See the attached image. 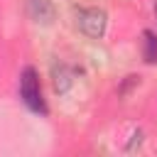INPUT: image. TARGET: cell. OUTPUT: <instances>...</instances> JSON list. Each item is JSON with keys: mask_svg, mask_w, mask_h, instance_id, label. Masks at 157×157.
I'll return each mask as SVG.
<instances>
[{"mask_svg": "<svg viewBox=\"0 0 157 157\" xmlns=\"http://www.w3.org/2000/svg\"><path fill=\"white\" fill-rule=\"evenodd\" d=\"M20 96L25 101V105L34 113H47V105H44V98H42V88H39V76L32 66H27L22 74H20Z\"/></svg>", "mask_w": 157, "mask_h": 157, "instance_id": "cell-1", "label": "cell"}, {"mask_svg": "<svg viewBox=\"0 0 157 157\" xmlns=\"http://www.w3.org/2000/svg\"><path fill=\"white\" fill-rule=\"evenodd\" d=\"M76 25L86 37L101 39L105 34V27H108V15L101 7H81L76 12Z\"/></svg>", "mask_w": 157, "mask_h": 157, "instance_id": "cell-2", "label": "cell"}, {"mask_svg": "<svg viewBox=\"0 0 157 157\" xmlns=\"http://www.w3.org/2000/svg\"><path fill=\"white\" fill-rule=\"evenodd\" d=\"M27 15H29L32 22L47 27V25L54 22V15H56V12H54V5H52L49 0H29V2H27Z\"/></svg>", "mask_w": 157, "mask_h": 157, "instance_id": "cell-3", "label": "cell"}, {"mask_svg": "<svg viewBox=\"0 0 157 157\" xmlns=\"http://www.w3.org/2000/svg\"><path fill=\"white\" fill-rule=\"evenodd\" d=\"M52 78H54V91L56 93H66L69 88H71V71L64 66V64H54V69H52Z\"/></svg>", "mask_w": 157, "mask_h": 157, "instance_id": "cell-4", "label": "cell"}, {"mask_svg": "<svg viewBox=\"0 0 157 157\" xmlns=\"http://www.w3.org/2000/svg\"><path fill=\"white\" fill-rule=\"evenodd\" d=\"M142 37H145L142 39V56H145V61L147 64H157V34L152 29H145Z\"/></svg>", "mask_w": 157, "mask_h": 157, "instance_id": "cell-5", "label": "cell"}]
</instances>
